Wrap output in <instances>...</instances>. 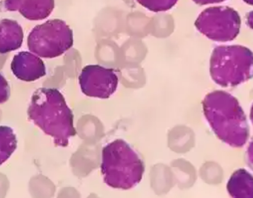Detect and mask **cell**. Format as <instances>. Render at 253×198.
<instances>
[{
    "instance_id": "obj_5",
    "label": "cell",
    "mask_w": 253,
    "mask_h": 198,
    "mask_svg": "<svg viewBox=\"0 0 253 198\" xmlns=\"http://www.w3.org/2000/svg\"><path fill=\"white\" fill-rule=\"evenodd\" d=\"M74 34L60 19L47 20L32 30L27 38L29 51L40 58L52 59L63 55L73 46Z\"/></svg>"
},
{
    "instance_id": "obj_7",
    "label": "cell",
    "mask_w": 253,
    "mask_h": 198,
    "mask_svg": "<svg viewBox=\"0 0 253 198\" xmlns=\"http://www.w3.org/2000/svg\"><path fill=\"white\" fill-rule=\"evenodd\" d=\"M82 93L88 97L108 99L117 90L118 77L115 70L99 65H88L79 77Z\"/></svg>"
},
{
    "instance_id": "obj_1",
    "label": "cell",
    "mask_w": 253,
    "mask_h": 198,
    "mask_svg": "<svg viewBox=\"0 0 253 198\" xmlns=\"http://www.w3.org/2000/svg\"><path fill=\"white\" fill-rule=\"evenodd\" d=\"M27 114L29 120L53 138L56 146L67 147L70 138L77 135L74 114L63 95L55 88L36 90L32 97Z\"/></svg>"
},
{
    "instance_id": "obj_16",
    "label": "cell",
    "mask_w": 253,
    "mask_h": 198,
    "mask_svg": "<svg viewBox=\"0 0 253 198\" xmlns=\"http://www.w3.org/2000/svg\"><path fill=\"white\" fill-rule=\"evenodd\" d=\"M244 1H245V2H246V3L250 4H253V0H244Z\"/></svg>"
},
{
    "instance_id": "obj_13",
    "label": "cell",
    "mask_w": 253,
    "mask_h": 198,
    "mask_svg": "<svg viewBox=\"0 0 253 198\" xmlns=\"http://www.w3.org/2000/svg\"><path fill=\"white\" fill-rule=\"evenodd\" d=\"M143 7L154 12H162L171 9L178 0H136Z\"/></svg>"
},
{
    "instance_id": "obj_4",
    "label": "cell",
    "mask_w": 253,
    "mask_h": 198,
    "mask_svg": "<svg viewBox=\"0 0 253 198\" xmlns=\"http://www.w3.org/2000/svg\"><path fill=\"white\" fill-rule=\"evenodd\" d=\"M211 78L222 87H234L253 76V53L242 45H226L214 49L210 63Z\"/></svg>"
},
{
    "instance_id": "obj_11",
    "label": "cell",
    "mask_w": 253,
    "mask_h": 198,
    "mask_svg": "<svg viewBox=\"0 0 253 198\" xmlns=\"http://www.w3.org/2000/svg\"><path fill=\"white\" fill-rule=\"evenodd\" d=\"M253 177L249 172L240 169L233 173L229 182L227 188L228 192L232 198H253Z\"/></svg>"
},
{
    "instance_id": "obj_14",
    "label": "cell",
    "mask_w": 253,
    "mask_h": 198,
    "mask_svg": "<svg viewBox=\"0 0 253 198\" xmlns=\"http://www.w3.org/2000/svg\"><path fill=\"white\" fill-rule=\"evenodd\" d=\"M10 89L4 77L0 74V103L7 101L10 97Z\"/></svg>"
},
{
    "instance_id": "obj_12",
    "label": "cell",
    "mask_w": 253,
    "mask_h": 198,
    "mask_svg": "<svg viewBox=\"0 0 253 198\" xmlns=\"http://www.w3.org/2000/svg\"><path fill=\"white\" fill-rule=\"evenodd\" d=\"M17 147V136L10 127H0V165L5 163Z\"/></svg>"
},
{
    "instance_id": "obj_15",
    "label": "cell",
    "mask_w": 253,
    "mask_h": 198,
    "mask_svg": "<svg viewBox=\"0 0 253 198\" xmlns=\"http://www.w3.org/2000/svg\"><path fill=\"white\" fill-rule=\"evenodd\" d=\"M195 3L200 5H206V4L222 3L226 0H193Z\"/></svg>"
},
{
    "instance_id": "obj_6",
    "label": "cell",
    "mask_w": 253,
    "mask_h": 198,
    "mask_svg": "<svg viewBox=\"0 0 253 198\" xmlns=\"http://www.w3.org/2000/svg\"><path fill=\"white\" fill-rule=\"evenodd\" d=\"M197 29L207 38L216 42H229L238 37L241 20L238 11L229 6L205 9L195 22Z\"/></svg>"
},
{
    "instance_id": "obj_2",
    "label": "cell",
    "mask_w": 253,
    "mask_h": 198,
    "mask_svg": "<svg viewBox=\"0 0 253 198\" xmlns=\"http://www.w3.org/2000/svg\"><path fill=\"white\" fill-rule=\"evenodd\" d=\"M203 110L214 133L223 142L242 147L250 136L247 118L238 100L223 91L209 93L203 101Z\"/></svg>"
},
{
    "instance_id": "obj_10",
    "label": "cell",
    "mask_w": 253,
    "mask_h": 198,
    "mask_svg": "<svg viewBox=\"0 0 253 198\" xmlns=\"http://www.w3.org/2000/svg\"><path fill=\"white\" fill-rule=\"evenodd\" d=\"M24 32L15 20L6 19L0 23V52L15 51L22 46Z\"/></svg>"
},
{
    "instance_id": "obj_9",
    "label": "cell",
    "mask_w": 253,
    "mask_h": 198,
    "mask_svg": "<svg viewBox=\"0 0 253 198\" xmlns=\"http://www.w3.org/2000/svg\"><path fill=\"white\" fill-rule=\"evenodd\" d=\"M54 0H6L8 11H17L26 19L38 21L46 19L54 8Z\"/></svg>"
},
{
    "instance_id": "obj_8",
    "label": "cell",
    "mask_w": 253,
    "mask_h": 198,
    "mask_svg": "<svg viewBox=\"0 0 253 198\" xmlns=\"http://www.w3.org/2000/svg\"><path fill=\"white\" fill-rule=\"evenodd\" d=\"M11 68L13 74L23 81H35L46 74L42 59L31 52L22 51L15 56Z\"/></svg>"
},
{
    "instance_id": "obj_3",
    "label": "cell",
    "mask_w": 253,
    "mask_h": 198,
    "mask_svg": "<svg viewBox=\"0 0 253 198\" xmlns=\"http://www.w3.org/2000/svg\"><path fill=\"white\" fill-rule=\"evenodd\" d=\"M102 155L101 172L107 185L128 190L142 181L144 165L125 141L109 143L102 149Z\"/></svg>"
}]
</instances>
